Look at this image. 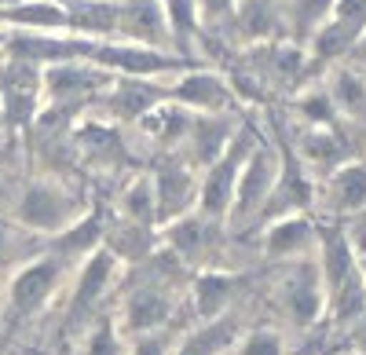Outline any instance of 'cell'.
<instances>
[{
  "label": "cell",
  "instance_id": "1",
  "mask_svg": "<svg viewBox=\"0 0 366 355\" xmlns=\"http://www.w3.org/2000/svg\"><path fill=\"white\" fill-rule=\"evenodd\" d=\"M253 151V136L249 132H238L231 136V143L224 146V154L217 161H209L202 180H198V213L212 224H224L231 213V198H234V184H238V172L246 165Z\"/></svg>",
  "mask_w": 366,
  "mask_h": 355
},
{
  "label": "cell",
  "instance_id": "2",
  "mask_svg": "<svg viewBox=\"0 0 366 355\" xmlns=\"http://www.w3.org/2000/svg\"><path fill=\"white\" fill-rule=\"evenodd\" d=\"M19 220L37 234H59V231H70L81 220V201L63 184L37 180L26 187V194L19 201Z\"/></svg>",
  "mask_w": 366,
  "mask_h": 355
},
{
  "label": "cell",
  "instance_id": "3",
  "mask_svg": "<svg viewBox=\"0 0 366 355\" xmlns=\"http://www.w3.org/2000/svg\"><path fill=\"white\" fill-rule=\"evenodd\" d=\"M279 161H274L271 154V146H260L253 143V151L246 158V165H242L238 172V184H234V198H231V213L227 220L238 224V220H246L260 209H267V198L274 191V180H279Z\"/></svg>",
  "mask_w": 366,
  "mask_h": 355
},
{
  "label": "cell",
  "instance_id": "4",
  "mask_svg": "<svg viewBox=\"0 0 366 355\" xmlns=\"http://www.w3.org/2000/svg\"><path fill=\"white\" fill-rule=\"evenodd\" d=\"M117 74H107L92 63H55L41 70V88L55 103H84L99 92H110Z\"/></svg>",
  "mask_w": 366,
  "mask_h": 355
},
{
  "label": "cell",
  "instance_id": "5",
  "mask_svg": "<svg viewBox=\"0 0 366 355\" xmlns=\"http://www.w3.org/2000/svg\"><path fill=\"white\" fill-rule=\"evenodd\" d=\"M150 187H154V216L158 224H172L179 216H187L198 201V180L187 165L169 161L150 176Z\"/></svg>",
  "mask_w": 366,
  "mask_h": 355
},
{
  "label": "cell",
  "instance_id": "6",
  "mask_svg": "<svg viewBox=\"0 0 366 355\" xmlns=\"http://www.w3.org/2000/svg\"><path fill=\"white\" fill-rule=\"evenodd\" d=\"M114 37H121L125 44L162 51L172 41L169 26H165L162 0H125V4H117V34Z\"/></svg>",
  "mask_w": 366,
  "mask_h": 355
},
{
  "label": "cell",
  "instance_id": "7",
  "mask_svg": "<svg viewBox=\"0 0 366 355\" xmlns=\"http://www.w3.org/2000/svg\"><path fill=\"white\" fill-rule=\"evenodd\" d=\"M59 275H63V264H59L55 256H41V260H29L26 268L11 279L8 286V301L19 315H34L41 311L48 301H51V293L59 286Z\"/></svg>",
  "mask_w": 366,
  "mask_h": 355
},
{
  "label": "cell",
  "instance_id": "8",
  "mask_svg": "<svg viewBox=\"0 0 366 355\" xmlns=\"http://www.w3.org/2000/svg\"><path fill=\"white\" fill-rule=\"evenodd\" d=\"M41 92H44L41 88V66L8 59V66L0 70V103H4L8 121H15V125L29 121L34 110H37V96Z\"/></svg>",
  "mask_w": 366,
  "mask_h": 355
},
{
  "label": "cell",
  "instance_id": "9",
  "mask_svg": "<svg viewBox=\"0 0 366 355\" xmlns=\"http://www.w3.org/2000/svg\"><path fill=\"white\" fill-rule=\"evenodd\" d=\"M169 99H172L176 106H187V110L220 114V110L231 106V88H227L217 74H209V70H191V74H183V77L172 84Z\"/></svg>",
  "mask_w": 366,
  "mask_h": 355
},
{
  "label": "cell",
  "instance_id": "10",
  "mask_svg": "<svg viewBox=\"0 0 366 355\" xmlns=\"http://www.w3.org/2000/svg\"><path fill=\"white\" fill-rule=\"evenodd\" d=\"M172 315V304L165 297L162 286H139L129 293L125 301V330L143 337V334H154L158 326H165Z\"/></svg>",
  "mask_w": 366,
  "mask_h": 355
},
{
  "label": "cell",
  "instance_id": "11",
  "mask_svg": "<svg viewBox=\"0 0 366 355\" xmlns=\"http://www.w3.org/2000/svg\"><path fill=\"white\" fill-rule=\"evenodd\" d=\"M355 275V249L352 239H345L341 231H326L319 242V282H322V297H333L337 286Z\"/></svg>",
  "mask_w": 366,
  "mask_h": 355
},
{
  "label": "cell",
  "instance_id": "12",
  "mask_svg": "<svg viewBox=\"0 0 366 355\" xmlns=\"http://www.w3.org/2000/svg\"><path fill=\"white\" fill-rule=\"evenodd\" d=\"M114 264H117V256L110 249H96L88 256V264L81 268V279H77V289H74V304H70L74 319H84L92 308H96V301L103 297V289L114 279Z\"/></svg>",
  "mask_w": 366,
  "mask_h": 355
},
{
  "label": "cell",
  "instance_id": "13",
  "mask_svg": "<svg viewBox=\"0 0 366 355\" xmlns=\"http://www.w3.org/2000/svg\"><path fill=\"white\" fill-rule=\"evenodd\" d=\"M66 29L84 37H114L117 34V4L114 0H70L63 4Z\"/></svg>",
  "mask_w": 366,
  "mask_h": 355
},
{
  "label": "cell",
  "instance_id": "14",
  "mask_svg": "<svg viewBox=\"0 0 366 355\" xmlns=\"http://www.w3.org/2000/svg\"><path fill=\"white\" fill-rule=\"evenodd\" d=\"M282 301H286V311L297 319V322H312L319 319L322 311V282H319V271L312 268V264H304V268H297L282 289Z\"/></svg>",
  "mask_w": 366,
  "mask_h": 355
},
{
  "label": "cell",
  "instance_id": "15",
  "mask_svg": "<svg viewBox=\"0 0 366 355\" xmlns=\"http://www.w3.org/2000/svg\"><path fill=\"white\" fill-rule=\"evenodd\" d=\"M209 231H212V220H205L202 213H187L165 224V246L179 260H198L209 249Z\"/></svg>",
  "mask_w": 366,
  "mask_h": 355
},
{
  "label": "cell",
  "instance_id": "16",
  "mask_svg": "<svg viewBox=\"0 0 366 355\" xmlns=\"http://www.w3.org/2000/svg\"><path fill=\"white\" fill-rule=\"evenodd\" d=\"M308 246H312V224L300 213L279 216L267 227V239H264V253H271V256H293Z\"/></svg>",
  "mask_w": 366,
  "mask_h": 355
},
{
  "label": "cell",
  "instance_id": "17",
  "mask_svg": "<svg viewBox=\"0 0 366 355\" xmlns=\"http://www.w3.org/2000/svg\"><path fill=\"white\" fill-rule=\"evenodd\" d=\"M330 198L345 213L366 209V161H348L330 176Z\"/></svg>",
  "mask_w": 366,
  "mask_h": 355
},
{
  "label": "cell",
  "instance_id": "18",
  "mask_svg": "<svg viewBox=\"0 0 366 355\" xmlns=\"http://www.w3.org/2000/svg\"><path fill=\"white\" fill-rule=\"evenodd\" d=\"M231 289H234V279L224 275V271H205L198 275L194 282V304H198V315L202 319H217L227 301H231Z\"/></svg>",
  "mask_w": 366,
  "mask_h": 355
},
{
  "label": "cell",
  "instance_id": "19",
  "mask_svg": "<svg viewBox=\"0 0 366 355\" xmlns=\"http://www.w3.org/2000/svg\"><path fill=\"white\" fill-rule=\"evenodd\" d=\"M121 220L139 224V227H154V187H150V176H139L132 180L125 191H121Z\"/></svg>",
  "mask_w": 366,
  "mask_h": 355
},
{
  "label": "cell",
  "instance_id": "20",
  "mask_svg": "<svg viewBox=\"0 0 366 355\" xmlns=\"http://www.w3.org/2000/svg\"><path fill=\"white\" fill-rule=\"evenodd\" d=\"M162 11H165V26H169V37L179 44V51H187L194 34H198V4L194 0H162Z\"/></svg>",
  "mask_w": 366,
  "mask_h": 355
},
{
  "label": "cell",
  "instance_id": "21",
  "mask_svg": "<svg viewBox=\"0 0 366 355\" xmlns=\"http://www.w3.org/2000/svg\"><path fill=\"white\" fill-rule=\"evenodd\" d=\"M326 96L333 103V110H345V114H366V81L355 70H337L330 77Z\"/></svg>",
  "mask_w": 366,
  "mask_h": 355
},
{
  "label": "cell",
  "instance_id": "22",
  "mask_svg": "<svg viewBox=\"0 0 366 355\" xmlns=\"http://www.w3.org/2000/svg\"><path fill=\"white\" fill-rule=\"evenodd\" d=\"M300 154L312 165H333L341 154V143L326 125H312L308 132H300Z\"/></svg>",
  "mask_w": 366,
  "mask_h": 355
},
{
  "label": "cell",
  "instance_id": "23",
  "mask_svg": "<svg viewBox=\"0 0 366 355\" xmlns=\"http://www.w3.org/2000/svg\"><path fill=\"white\" fill-rule=\"evenodd\" d=\"M227 344H231V326L227 322H212V326H205L194 337L183 341V348L176 355H220Z\"/></svg>",
  "mask_w": 366,
  "mask_h": 355
},
{
  "label": "cell",
  "instance_id": "24",
  "mask_svg": "<svg viewBox=\"0 0 366 355\" xmlns=\"http://www.w3.org/2000/svg\"><path fill=\"white\" fill-rule=\"evenodd\" d=\"M234 11H238L242 29H246V34H253V37H264L267 29H271V15H267L264 0H246V4H234Z\"/></svg>",
  "mask_w": 366,
  "mask_h": 355
},
{
  "label": "cell",
  "instance_id": "25",
  "mask_svg": "<svg viewBox=\"0 0 366 355\" xmlns=\"http://www.w3.org/2000/svg\"><path fill=\"white\" fill-rule=\"evenodd\" d=\"M330 8H333V0H297L293 22H297L300 29H308V34H315V29L330 19Z\"/></svg>",
  "mask_w": 366,
  "mask_h": 355
},
{
  "label": "cell",
  "instance_id": "26",
  "mask_svg": "<svg viewBox=\"0 0 366 355\" xmlns=\"http://www.w3.org/2000/svg\"><path fill=\"white\" fill-rule=\"evenodd\" d=\"M238 355H282V337L271 334V330H257L242 341Z\"/></svg>",
  "mask_w": 366,
  "mask_h": 355
},
{
  "label": "cell",
  "instance_id": "27",
  "mask_svg": "<svg viewBox=\"0 0 366 355\" xmlns=\"http://www.w3.org/2000/svg\"><path fill=\"white\" fill-rule=\"evenodd\" d=\"M88 355H121V341H117V330L110 322H99V330L88 337Z\"/></svg>",
  "mask_w": 366,
  "mask_h": 355
},
{
  "label": "cell",
  "instance_id": "28",
  "mask_svg": "<svg viewBox=\"0 0 366 355\" xmlns=\"http://www.w3.org/2000/svg\"><path fill=\"white\" fill-rule=\"evenodd\" d=\"M300 114L308 117L312 125H330V117H333V103L326 92H312L308 99H300Z\"/></svg>",
  "mask_w": 366,
  "mask_h": 355
},
{
  "label": "cell",
  "instance_id": "29",
  "mask_svg": "<svg viewBox=\"0 0 366 355\" xmlns=\"http://www.w3.org/2000/svg\"><path fill=\"white\" fill-rule=\"evenodd\" d=\"M194 4H198V15L205 22H220L234 11V0H194Z\"/></svg>",
  "mask_w": 366,
  "mask_h": 355
},
{
  "label": "cell",
  "instance_id": "30",
  "mask_svg": "<svg viewBox=\"0 0 366 355\" xmlns=\"http://www.w3.org/2000/svg\"><path fill=\"white\" fill-rule=\"evenodd\" d=\"M132 355H169V348H165V337H158V334H143V337L136 341Z\"/></svg>",
  "mask_w": 366,
  "mask_h": 355
},
{
  "label": "cell",
  "instance_id": "31",
  "mask_svg": "<svg viewBox=\"0 0 366 355\" xmlns=\"http://www.w3.org/2000/svg\"><path fill=\"white\" fill-rule=\"evenodd\" d=\"M352 249H355V271L366 286V231H359V239H352Z\"/></svg>",
  "mask_w": 366,
  "mask_h": 355
},
{
  "label": "cell",
  "instance_id": "32",
  "mask_svg": "<svg viewBox=\"0 0 366 355\" xmlns=\"http://www.w3.org/2000/svg\"><path fill=\"white\" fill-rule=\"evenodd\" d=\"M11 260H15V239H11V231L0 227V268L11 264Z\"/></svg>",
  "mask_w": 366,
  "mask_h": 355
},
{
  "label": "cell",
  "instance_id": "33",
  "mask_svg": "<svg viewBox=\"0 0 366 355\" xmlns=\"http://www.w3.org/2000/svg\"><path fill=\"white\" fill-rule=\"evenodd\" d=\"M15 4H22V0H0V11H4V8H15Z\"/></svg>",
  "mask_w": 366,
  "mask_h": 355
},
{
  "label": "cell",
  "instance_id": "34",
  "mask_svg": "<svg viewBox=\"0 0 366 355\" xmlns=\"http://www.w3.org/2000/svg\"><path fill=\"white\" fill-rule=\"evenodd\" d=\"M362 231H366V209H362Z\"/></svg>",
  "mask_w": 366,
  "mask_h": 355
}]
</instances>
